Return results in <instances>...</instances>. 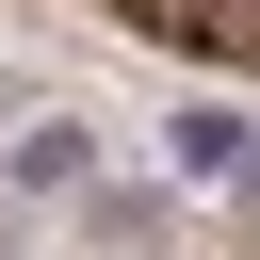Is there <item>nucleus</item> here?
<instances>
[{
    "label": "nucleus",
    "instance_id": "20e7f679",
    "mask_svg": "<svg viewBox=\"0 0 260 260\" xmlns=\"http://www.w3.org/2000/svg\"><path fill=\"white\" fill-rule=\"evenodd\" d=\"M228 195H244V211H260V146H244V162H228Z\"/></svg>",
    "mask_w": 260,
    "mask_h": 260
},
{
    "label": "nucleus",
    "instance_id": "f257e3e1",
    "mask_svg": "<svg viewBox=\"0 0 260 260\" xmlns=\"http://www.w3.org/2000/svg\"><path fill=\"white\" fill-rule=\"evenodd\" d=\"M114 32H146V49H195V65H228V81H260V0H98Z\"/></svg>",
    "mask_w": 260,
    "mask_h": 260
},
{
    "label": "nucleus",
    "instance_id": "7ed1b4c3",
    "mask_svg": "<svg viewBox=\"0 0 260 260\" xmlns=\"http://www.w3.org/2000/svg\"><path fill=\"white\" fill-rule=\"evenodd\" d=\"M244 146H260V130H244V114H179V179H228V162H244Z\"/></svg>",
    "mask_w": 260,
    "mask_h": 260
},
{
    "label": "nucleus",
    "instance_id": "f03ea898",
    "mask_svg": "<svg viewBox=\"0 0 260 260\" xmlns=\"http://www.w3.org/2000/svg\"><path fill=\"white\" fill-rule=\"evenodd\" d=\"M0 179H16V195H81V179H98V146H81V130H16V146H0Z\"/></svg>",
    "mask_w": 260,
    "mask_h": 260
}]
</instances>
